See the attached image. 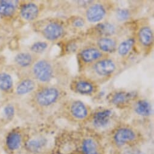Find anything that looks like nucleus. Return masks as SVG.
Returning a JSON list of instances; mask_svg holds the SVG:
<instances>
[{
    "mask_svg": "<svg viewBox=\"0 0 154 154\" xmlns=\"http://www.w3.org/2000/svg\"><path fill=\"white\" fill-rule=\"evenodd\" d=\"M114 143L117 146H123L134 143L137 139L135 129L126 126H122L114 130L112 135Z\"/></svg>",
    "mask_w": 154,
    "mask_h": 154,
    "instance_id": "nucleus-10",
    "label": "nucleus"
},
{
    "mask_svg": "<svg viewBox=\"0 0 154 154\" xmlns=\"http://www.w3.org/2000/svg\"><path fill=\"white\" fill-rule=\"evenodd\" d=\"M39 8L33 2H27L23 4L20 9V14L22 18L27 21H33L39 15Z\"/></svg>",
    "mask_w": 154,
    "mask_h": 154,
    "instance_id": "nucleus-14",
    "label": "nucleus"
},
{
    "mask_svg": "<svg viewBox=\"0 0 154 154\" xmlns=\"http://www.w3.org/2000/svg\"><path fill=\"white\" fill-rule=\"evenodd\" d=\"M132 14L128 9L119 8L116 10V17L120 21H125L131 18Z\"/></svg>",
    "mask_w": 154,
    "mask_h": 154,
    "instance_id": "nucleus-27",
    "label": "nucleus"
},
{
    "mask_svg": "<svg viewBox=\"0 0 154 154\" xmlns=\"http://www.w3.org/2000/svg\"><path fill=\"white\" fill-rule=\"evenodd\" d=\"M108 56L109 55L101 51L94 43L83 46L78 50L77 53V59L80 72L99 59Z\"/></svg>",
    "mask_w": 154,
    "mask_h": 154,
    "instance_id": "nucleus-6",
    "label": "nucleus"
},
{
    "mask_svg": "<svg viewBox=\"0 0 154 154\" xmlns=\"http://www.w3.org/2000/svg\"><path fill=\"white\" fill-rule=\"evenodd\" d=\"M109 6L103 2H97L90 5L85 11V20L90 23H100L106 17Z\"/></svg>",
    "mask_w": 154,
    "mask_h": 154,
    "instance_id": "nucleus-7",
    "label": "nucleus"
},
{
    "mask_svg": "<svg viewBox=\"0 0 154 154\" xmlns=\"http://www.w3.org/2000/svg\"><path fill=\"white\" fill-rule=\"evenodd\" d=\"M45 143V140L43 138L33 139L27 143V147L32 152H37L43 147Z\"/></svg>",
    "mask_w": 154,
    "mask_h": 154,
    "instance_id": "nucleus-24",
    "label": "nucleus"
},
{
    "mask_svg": "<svg viewBox=\"0 0 154 154\" xmlns=\"http://www.w3.org/2000/svg\"><path fill=\"white\" fill-rule=\"evenodd\" d=\"M36 88V82L32 78L22 79L16 87V93L19 96H24L33 92Z\"/></svg>",
    "mask_w": 154,
    "mask_h": 154,
    "instance_id": "nucleus-18",
    "label": "nucleus"
},
{
    "mask_svg": "<svg viewBox=\"0 0 154 154\" xmlns=\"http://www.w3.org/2000/svg\"><path fill=\"white\" fill-rule=\"evenodd\" d=\"M65 109L68 115L75 120H84L90 114L88 106L80 100H69L65 103Z\"/></svg>",
    "mask_w": 154,
    "mask_h": 154,
    "instance_id": "nucleus-8",
    "label": "nucleus"
},
{
    "mask_svg": "<svg viewBox=\"0 0 154 154\" xmlns=\"http://www.w3.org/2000/svg\"><path fill=\"white\" fill-rule=\"evenodd\" d=\"M94 44L103 53L109 55L116 52L119 41L115 36L100 37L96 38Z\"/></svg>",
    "mask_w": 154,
    "mask_h": 154,
    "instance_id": "nucleus-12",
    "label": "nucleus"
},
{
    "mask_svg": "<svg viewBox=\"0 0 154 154\" xmlns=\"http://www.w3.org/2000/svg\"><path fill=\"white\" fill-rule=\"evenodd\" d=\"M32 78L43 85L48 84L56 75V64L47 59H37L30 68Z\"/></svg>",
    "mask_w": 154,
    "mask_h": 154,
    "instance_id": "nucleus-3",
    "label": "nucleus"
},
{
    "mask_svg": "<svg viewBox=\"0 0 154 154\" xmlns=\"http://www.w3.org/2000/svg\"><path fill=\"white\" fill-rule=\"evenodd\" d=\"M36 55L30 52H20L14 58L15 64L21 68L27 69L31 68L38 58Z\"/></svg>",
    "mask_w": 154,
    "mask_h": 154,
    "instance_id": "nucleus-16",
    "label": "nucleus"
},
{
    "mask_svg": "<svg viewBox=\"0 0 154 154\" xmlns=\"http://www.w3.org/2000/svg\"><path fill=\"white\" fill-rule=\"evenodd\" d=\"M134 110L136 114L141 117H149L152 114V109L149 102L146 99H137L133 102Z\"/></svg>",
    "mask_w": 154,
    "mask_h": 154,
    "instance_id": "nucleus-19",
    "label": "nucleus"
},
{
    "mask_svg": "<svg viewBox=\"0 0 154 154\" xmlns=\"http://www.w3.org/2000/svg\"><path fill=\"white\" fill-rule=\"evenodd\" d=\"M69 88L75 94L86 96H94L100 91L99 84L82 74L71 80Z\"/></svg>",
    "mask_w": 154,
    "mask_h": 154,
    "instance_id": "nucleus-5",
    "label": "nucleus"
},
{
    "mask_svg": "<svg viewBox=\"0 0 154 154\" xmlns=\"http://www.w3.org/2000/svg\"><path fill=\"white\" fill-rule=\"evenodd\" d=\"M41 35L50 42L57 41L66 34V24L59 19H48L44 21L39 27Z\"/></svg>",
    "mask_w": 154,
    "mask_h": 154,
    "instance_id": "nucleus-4",
    "label": "nucleus"
},
{
    "mask_svg": "<svg viewBox=\"0 0 154 154\" xmlns=\"http://www.w3.org/2000/svg\"><path fill=\"white\" fill-rule=\"evenodd\" d=\"M19 1L1 0L0 1V17L9 18L13 17L19 8Z\"/></svg>",
    "mask_w": 154,
    "mask_h": 154,
    "instance_id": "nucleus-17",
    "label": "nucleus"
},
{
    "mask_svg": "<svg viewBox=\"0 0 154 154\" xmlns=\"http://www.w3.org/2000/svg\"><path fill=\"white\" fill-rule=\"evenodd\" d=\"M112 115V111L110 109H102L94 113L92 118V123L97 129L106 128L109 123Z\"/></svg>",
    "mask_w": 154,
    "mask_h": 154,
    "instance_id": "nucleus-13",
    "label": "nucleus"
},
{
    "mask_svg": "<svg viewBox=\"0 0 154 154\" xmlns=\"http://www.w3.org/2000/svg\"><path fill=\"white\" fill-rule=\"evenodd\" d=\"M137 99V94L135 91L117 90L110 93L106 97L109 103L118 108H123L133 103Z\"/></svg>",
    "mask_w": 154,
    "mask_h": 154,
    "instance_id": "nucleus-9",
    "label": "nucleus"
},
{
    "mask_svg": "<svg viewBox=\"0 0 154 154\" xmlns=\"http://www.w3.org/2000/svg\"><path fill=\"white\" fill-rule=\"evenodd\" d=\"M122 154H145L143 151L138 149H131L125 151Z\"/></svg>",
    "mask_w": 154,
    "mask_h": 154,
    "instance_id": "nucleus-29",
    "label": "nucleus"
},
{
    "mask_svg": "<svg viewBox=\"0 0 154 154\" xmlns=\"http://www.w3.org/2000/svg\"><path fill=\"white\" fill-rule=\"evenodd\" d=\"M22 137L18 132H12L10 133L6 139V144L8 147L11 150L18 149L21 144Z\"/></svg>",
    "mask_w": 154,
    "mask_h": 154,
    "instance_id": "nucleus-22",
    "label": "nucleus"
},
{
    "mask_svg": "<svg viewBox=\"0 0 154 154\" xmlns=\"http://www.w3.org/2000/svg\"><path fill=\"white\" fill-rule=\"evenodd\" d=\"M13 87L14 81L12 76L7 72H0V91L9 92Z\"/></svg>",
    "mask_w": 154,
    "mask_h": 154,
    "instance_id": "nucleus-23",
    "label": "nucleus"
},
{
    "mask_svg": "<svg viewBox=\"0 0 154 154\" xmlns=\"http://www.w3.org/2000/svg\"><path fill=\"white\" fill-rule=\"evenodd\" d=\"M82 149L84 154H100L97 141L91 137L83 140Z\"/></svg>",
    "mask_w": 154,
    "mask_h": 154,
    "instance_id": "nucleus-21",
    "label": "nucleus"
},
{
    "mask_svg": "<svg viewBox=\"0 0 154 154\" xmlns=\"http://www.w3.org/2000/svg\"><path fill=\"white\" fill-rule=\"evenodd\" d=\"M48 44L45 41H38L33 43L30 47L31 53L35 54H41L44 53L48 48Z\"/></svg>",
    "mask_w": 154,
    "mask_h": 154,
    "instance_id": "nucleus-25",
    "label": "nucleus"
},
{
    "mask_svg": "<svg viewBox=\"0 0 154 154\" xmlns=\"http://www.w3.org/2000/svg\"><path fill=\"white\" fill-rule=\"evenodd\" d=\"M15 108L12 105H6L3 110V113L5 117L8 120H11L15 115Z\"/></svg>",
    "mask_w": 154,
    "mask_h": 154,
    "instance_id": "nucleus-28",
    "label": "nucleus"
},
{
    "mask_svg": "<svg viewBox=\"0 0 154 154\" xmlns=\"http://www.w3.org/2000/svg\"><path fill=\"white\" fill-rule=\"evenodd\" d=\"M135 44L134 37L128 38L120 43H119L116 51L120 56L125 57L131 52Z\"/></svg>",
    "mask_w": 154,
    "mask_h": 154,
    "instance_id": "nucleus-20",
    "label": "nucleus"
},
{
    "mask_svg": "<svg viewBox=\"0 0 154 154\" xmlns=\"http://www.w3.org/2000/svg\"><path fill=\"white\" fill-rule=\"evenodd\" d=\"M68 23L69 25L75 29H81L85 26L86 20L82 17L74 16L69 19Z\"/></svg>",
    "mask_w": 154,
    "mask_h": 154,
    "instance_id": "nucleus-26",
    "label": "nucleus"
},
{
    "mask_svg": "<svg viewBox=\"0 0 154 154\" xmlns=\"http://www.w3.org/2000/svg\"><path fill=\"white\" fill-rule=\"evenodd\" d=\"M117 31V27L112 23L103 22L98 23L93 29V35L96 38L100 37L114 36Z\"/></svg>",
    "mask_w": 154,
    "mask_h": 154,
    "instance_id": "nucleus-15",
    "label": "nucleus"
},
{
    "mask_svg": "<svg viewBox=\"0 0 154 154\" xmlns=\"http://www.w3.org/2000/svg\"><path fill=\"white\" fill-rule=\"evenodd\" d=\"M118 70L117 61L110 57H105L90 65L81 72L100 85L111 79Z\"/></svg>",
    "mask_w": 154,
    "mask_h": 154,
    "instance_id": "nucleus-1",
    "label": "nucleus"
},
{
    "mask_svg": "<svg viewBox=\"0 0 154 154\" xmlns=\"http://www.w3.org/2000/svg\"><path fill=\"white\" fill-rule=\"evenodd\" d=\"M135 43L145 51L150 50L153 44V33L150 26L144 25L141 26L136 33Z\"/></svg>",
    "mask_w": 154,
    "mask_h": 154,
    "instance_id": "nucleus-11",
    "label": "nucleus"
},
{
    "mask_svg": "<svg viewBox=\"0 0 154 154\" xmlns=\"http://www.w3.org/2000/svg\"><path fill=\"white\" fill-rule=\"evenodd\" d=\"M65 96V92L60 87L47 84L35 91L33 100L39 107L48 108L62 100Z\"/></svg>",
    "mask_w": 154,
    "mask_h": 154,
    "instance_id": "nucleus-2",
    "label": "nucleus"
}]
</instances>
